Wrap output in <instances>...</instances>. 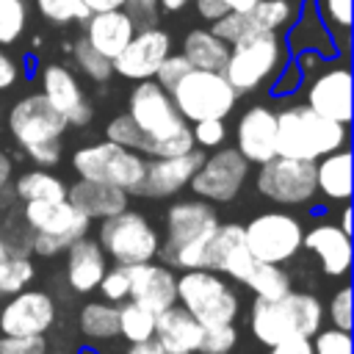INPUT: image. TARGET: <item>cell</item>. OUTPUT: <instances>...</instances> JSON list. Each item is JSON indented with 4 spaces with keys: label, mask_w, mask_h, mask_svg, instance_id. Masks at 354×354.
Here are the masks:
<instances>
[{
    "label": "cell",
    "mask_w": 354,
    "mask_h": 354,
    "mask_svg": "<svg viewBox=\"0 0 354 354\" xmlns=\"http://www.w3.org/2000/svg\"><path fill=\"white\" fill-rule=\"evenodd\" d=\"M28 28V3L25 0H0V47H11L22 39Z\"/></svg>",
    "instance_id": "cell-39"
},
{
    "label": "cell",
    "mask_w": 354,
    "mask_h": 354,
    "mask_svg": "<svg viewBox=\"0 0 354 354\" xmlns=\"http://www.w3.org/2000/svg\"><path fill=\"white\" fill-rule=\"evenodd\" d=\"M36 11L41 14V19H47L50 25H69V22H83L88 17L86 6L80 0H33Z\"/></svg>",
    "instance_id": "cell-41"
},
{
    "label": "cell",
    "mask_w": 354,
    "mask_h": 354,
    "mask_svg": "<svg viewBox=\"0 0 354 354\" xmlns=\"http://www.w3.org/2000/svg\"><path fill=\"white\" fill-rule=\"evenodd\" d=\"M14 194L22 202H58L66 199V183L50 169H30L14 180Z\"/></svg>",
    "instance_id": "cell-33"
},
{
    "label": "cell",
    "mask_w": 354,
    "mask_h": 354,
    "mask_svg": "<svg viewBox=\"0 0 354 354\" xmlns=\"http://www.w3.org/2000/svg\"><path fill=\"white\" fill-rule=\"evenodd\" d=\"M196 6V14L205 19V22H216L218 17L227 14V6L221 0H191Z\"/></svg>",
    "instance_id": "cell-52"
},
{
    "label": "cell",
    "mask_w": 354,
    "mask_h": 354,
    "mask_svg": "<svg viewBox=\"0 0 354 354\" xmlns=\"http://www.w3.org/2000/svg\"><path fill=\"white\" fill-rule=\"evenodd\" d=\"M0 354H47L44 335H0Z\"/></svg>",
    "instance_id": "cell-46"
},
{
    "label": "cell",
    "mask_w": 354,
    "mask_h": 354,
    "mask_svg": "<svg viewBox=\"0 0 354 354\" xmlns=\"http://www.w3.org/2000/svg\"><path fill=\"white\" fill-rule=\"evenodd\" d=\"M191 69H194V66L185 61V55H183V53H169V55L163 58V64L158 66V72H155V77H152V80L169 91V88H171L180 77H185Z\"/></svg>",
    "instance_id": "cell-47"
},
{
    "label": "cell",
    "mask_w": 354,
    "mask_h": 354,
    "mask_svg": "<svg viewBox=\"0 0 354 354\" xmlns=\"http://www.w3.org/2000/svg\"><path fill=\"white\" fill-rule=\"evenodd\" d=\"M238 343L235 324H218V326H202V340L196 354H230Z\"/></svg>",
    "instance_id": "cell-42"
},
{
    "label": "cell",
    "mask_w": 354,
    "mask_h": 354,
    "mask_svg": "<svg viewBox=\"0 0 354 354\" xmlns=\"http://www.w3.org/2000/svg\"><path fill=\"white\" fill-rule=\"evenodd\" d=\"M235 149L249 166H260L277 155V111L268 105L246 108L235 122Z\"/></svg>",
    "instance_id": "cell-22"
},
{
    "label": "cell",
    "mask_w": 354,
    "mask_h": 354,
    "mask_svg": "<svg viewBox=\"0 0 354 354\" xmlns=\"http://www.w3.org/2000/svg\"><path fill=\"white\" fill-rule=\"evenodd\" d=\"M169 97L188 124L202 119H227L238 102V94L227 77L207 69H191L169 88Z\"/></svg>",
    "instance_id": "cell-12"
},
{
    "label": "cell",
    "mask_w": 354,
    "mask_h": 354,
    "mask_svg": "<svg viewBox=\"0 0 354 354\" xmlns=\"http://www.w3.org/2000/svg\"><path fill=\"white\" fill-rule=\"evenodd\" d=\"M191 136L196 149H218L227 138V124L224 119H202L191 124Z\"/></svg>",
    "instance_id": "cell-45"
},
{
    "label": "cell",
    "mask_w": 354,
    "mask_h": 354,
    "mask_svg": "<svg viewBox=\"0 0 354 354\" xmlns=\"http://www.w3.org/2000/svg\"><path fill=\"white\" fill-rule=\"evenodd\" d=\"M105 268H108V257L94 238L83 235L66 249V285L75 293L97 290Z\"/></svg>",
    "instance_id": "cell-28"
},
{
    "label": "cell",
    "mask_w": 354,
    "mask_h": 354,
    "mask_svg": "<svg viewBox=\"0 0 354 354\" xmlns=\"http://www.w3.org/2000/svg\"><path fill=\"white\" fill-rule=\"evenodd\" d=\"M299 14V6L293 0H260L246 11H227L216 22H210V30L227 41L235 44L243 36L252 33H282L293 25Z\"/></svg>",
    "instance_id": "cell-16"
},
{
    "label": "cell",
    "mask_w": 354,
    "mask_h": 354,
    "mask_svg": "<svg viewBox=\"0 0 354 354\" xmlns=\"http://www.w3.org/2000/svg\"><path fill=\"white\" fill-rule=\"evenodd\" d=\"M8 254H11V249H8V243H6V238L0 235V263H3V260H6Z\"/></svg>",
    "instance_id": "cell-60"
},
{
    "label": "cell",
    "mask_w": 354,
    "mask_h": 354,
    "mask_svg": "<svg viewBox=\"0 0 354 354\" xmlns=\"http://www.w3.org/2000/svg\"><path fill=\"white\" fill-rule=\"evenodd\" d=\"M97 290L102 293V301H111V304L127 301V296H130V268L127 266H111V268H105Z\"/></svg>",
    "instance_id": "cell-43"
},
{
    "label": "cell",
    "mask_w": 354,
    "mask_h": 354,
    "mask_svg": "<svg viewBox=\"0 0 354 354\" xmlns=\"http://www.w3.org/2000/svg\"><path fill=\"white\" fill-rule=\"evenodd\" d=\"M296 64L304 75L301 88H304V105L313 108L315 113L346 124L351 122V69L348 61H332L315 55V53H299Z\"/></svg>",
    "instance_id": "cell-7"
},
{
    "label": "cell",
    "mask_w": 354,
    "mask_h": 354,
    "mask_svg": "<svg viewBox=\"0 0 354 354\" xmlns=\"http://www.w3.org/2000/svg\"><path fill=\"white\" fill-rule=\"evenodd\" d=\"M257 260L252 257L246 241H243V224L235 221H218L216 232L207 241V252H205V268L216 271L221 277H230L235 282H246L252 266Z\"/></svg>",
    "instance_id": "cell-19"
},
{
    "label": "cell",
    "mask_w": 354,
    "mask_h": 354,
    "mask_svg": "<svg viewBox=\"0 0 354 354\" xmlns=\"http://www.w3.org/2000/svg\"><path fill=\"white\" fill-rule=\"evenodd\" d=\"M17 80H19V66H17V61L0 47V91H8Z\"/></svg>",
    "instance_id": "cell-51"
},
{
    "label": "cell",
    "mask_w": 354,
    "mask_h": 354,
    "mask_svg": "<svg viewBox=\"0 0 354 354\" xmlns=\"http://www.w3.org/2000/svg\"><path fill=\"white\" fill-rule=\"evenodd\" d=\"M119 335L127 343H144L155 337V315L144 310L136 301H122L119 304Z\"/></svg>",
    "instance_id": "cell-36"
},
{
    "label": "cell",
    "mask_w": 354,
    "mask_h": 354,
    "mask_svg": "<svg viewBox=\"0 0 354 354\" xmlns=\"http://www.w3.org/2000/svg\"><path fill=\"white\" fill-rule=\"evenodd\" d=\"M324 313L329 315L332 326L351 332V288H348V285H343L337 293H332L329 307H326Z\"/></svg>",
    "instance_id": "cell-48"
},
{
    "label": "cell",
    "mask_w": 354,
    "mask_h": 354,
    "mask_svg": "<svg viewBox=\"0 0 354 354\" xmlns=\"http://www.w3.org/2000/svg\"><path fill=\"white\" fill-rule=\"evenodd\" d=\"M266 354H313V346L307 337H296V340H285L277 346H268Z\"/></svg>",
    "instance_id": "cell-53"
},
{
    "label": "cell",
    "mask_w": 354,
    "mask_h": 354,
    "mask_svg": "<svg viewBox=\"0 0 354 354\" xmlns=\"http://www.w3.org/2000/svg\"><path fill=\"white\" fill-rule=\"evenodd\" d=\"M185 61L194 69H207V72H224L227 55H230V44L221 41L210 28H194L185 33L183 39V50Z\"/></svg>",
    "instance_id": "cell-31"
},
{
    "label": "cell",
    "mask_w": 354,
    "mask_h": 354,
    "mask_svg": "<svg viewBox=\"0 0 354 354\" xmlns=\"http://www.w3.org/2000/svg\"><path fill=\"white\" fill-rule=\"evenodd\" d=\"M348 144V127L337 124L304 102L285 105L277 111V155L299 158V160H318L335 149Z\"/></svg>",
    "instance_id": "cell-5"
},
{
    "label": "cell",
    "mask_w": 354,
    "mask_h": 354,
    "mask_svg": "<svg viewBox=\"0 0 354 354\" xmlns=\"http://www.w3.org/2000/svg\"><path fill=\"white\" fill-rule=\"evenodd\" d=\"M313 354H351V335L346 329L337 326H321L313 337H310Z\"/></svg>",
    "instance_id": "cell-44"
},
{
    "label": "cell",
    "mask_w": 354,
    "mask_h": 354,
    "mask_svg": "<svg viewBox=\"0 0 354 354\" xmlns=\"http://www.w3.org/2000/svg\"><path fill=\"white\" fill-rule=\"evenodd\" d=\"M136 33V22L124 8L97 11L83 19V39L108 61H113Z\"/></svg>",
    "instance_id": "cell-25"
},
{
    "label": "cell",
    "mask_w": 354,
    "mask_h": 354,
    "mask_svg": "<svg viewBox=\"0 0 354 354\" xmlns=\"http://www.w3.org/2000/svg\"><path fill=\"white\" fill-rule=\"evenodd\" d=\"M69 50H72V61H75V66H77L88 80H94V83H105V80H111V75H113L111 61H108L105 55H100L83 36H80L77 41H72Z\"/></svg>",
    "instance_id": "cell-38"
},
{
    "label": "cell",
    "mask_w": 354,
    "mask_h": 354,
    "mask_svg": "<svg viewBox=\"0 0 354 354\" xmlns=\"http://www.w3.org/2000/svg\"><path fill=\"white\" fill-rule=\"evenodd\" d=\"M321 22L332 33L337 53L348 55V36H351V0H313Z\"/></svg>",
    "instance_id": "cell-35"
},
{
    "label": "cell",
    "mask_w": 354,
    "mask_h": 354,
    "mask_svg": "<svg viewBox=\"0 0 354 354\" xmlns=\"http://www.w3.org/2000/svg\"><path fill=\"white\" fill-rule=\"evenodd\" d=\"M155 340L166 354H196L202 326L188 310L171 304L169 310L155 315Z\"/></svg>",
    "instance_id": "cell-27"
},
{
    "label": "cell",
    "mask_w": 354,
    "mask_h": 354,
    "mask_svg": "<svg viewBox=\"0 0 354 354\" xmlns=\"http://www.w3.org/2000/svg\"><path fill=\"white\" fill-rule=\"evenodd\" d=\"M166 235L158 254L163 266H177L183 271L205 268L207 241L218 227V213L205 199H177L166 207Z\"/></svg>",
    "instance_id": "cell-2"
},
{
    "label": "cell",
    "mask_w": 354,
    "mask_h": 354,
    "mask_svg": "<svg viewBox=\"0 0 354 354\" xmlns=\"http://www.w3.org/2000/svg\"><path fill=\"white\" fill-rule=\"evenodd\" d=\"M86 6L88 14H97V11H113V8H124V0H80Z\"/></svg>",
    "instance_id": "cell-54"
},
{
    "label": "cell",
    "mask_w": 354,
    "mask_h": 354,
    "mask_svg": "<svg viewBox=\"0 0 354 354\" xmlns=\"http://www.w3.org/2000/svg\"><path fill=\"white\" fill-rule=\"evenodd\" d=\"M36 277L33 260L25 254H8L0 263V296H14L19 290H25Z\"/></svg>",
    "instance_id": "cell-37"
},
{
    "label": "cell",
    "mask_w": 354,
    "mask_h": 354,
    "mask_svg": "<svg viewBox=\"0 0 354 354\" xmlns=\"http://www.w3.org/2000/svg\"><path fill=\"white\" fill-rule=\"evenodd\" d=\"M124 354H166V351H163V348L158 346V340L152 337V340H144V343H130Z\"/></svg>",
    "instance_id": "cell-55"
},
{
    "label": "cell",
    "mask_w": 354,
    "mask_h": 354,
    "mask_svg": "<svg viewBox=\"0 0 354 354\" xmlns=\"http://www.w3.org/2000/svg\"><path fill=\"white\" fill-rule=\"evenodd\" d=\"M22 218L28 230L33 232L30 249L39 257H55L66 252L77 238L88 235L91 221L69 202H25L22 205Z\"/></svg>",
    "instance_id": "cell-9"
},
{
    "label": "cell",
    "mask_w": 354,
    "mask_h": 354,
    "mask_svg": "<svg viewBox=\"0 0 354 354\" xmlns=\"http://www.w3.org/2000/svg\"><path fill=\"white\" fill-rule=\"evenodd\" d=\"M124 11H127L130 19L136 22V28L158 25V17H160L158 0H124Z\"/></svg>",
    "instance_id": "cell-50"
},
{
    "label": "cell",
    "mask_w": 354,
    "mask_h": 354,
    "mask_svg": "<svg viewBox=\"0 0 354 354\" xmlns=\"http://www.w3.org/2000/svg\"><path fill=\"white\" fill-rule=\"evenodd\" d=\"M177 304L188 310L199 326H218L232 324L238 318L241 301L227 277L207 271V268H191L177 277Z\"/></svg>",
    "instance_id": "cell-10"
},
{
    "label": "cell",
    "mask_w": 354,
    "mask_h": 354,
    "mask_svg": "<svg viewBox=\"0 0 354 354\" xmlns=\"http://www.w3.org/2000/svg\"><path fill=\"white\" fill-rule=\"evenodd\" d=\"M301 235H304L301 221L285 210H266L243 224V241L252 257L274 266H282L299 254Z\"/></svg>",
    "instance_id": "cell-13"
},
{
    "label": "cell",
    "mask_w": 354,
    "mask_h": 354,
    "mask_svg": "<svg viewBox=\"0 0 354 354\" xmlns=\"http://www.w3.org/2000/svg\"><path fill=\"white\" fill-rule=\"evenodd\" d=\"M315 194L329 202L351 199V152L348 147L335 149L315 160Z\"/></svg>",
    "instance_id": "cell-30"
},
{
    "label": "cell",
    "mask_w": 354,
    "mask_h": 354,
    "mask_svg": "<svg viewBox=\"0 0 354 354\" xmlns=\"http://www.w3.org/2000/svg\"><path fill=\"white\" fill-rule=\"evenodd\" d=\"M171 53V36L169 30L149 25V28H136L133 39L127 41V47L111 61L113 75L124 77V80H152L158 66L163 64V58Z\"/></svg>",
    "instance_id": "cell-17"
},
{
    "label": "cell",
    "mask_w": 354,
    "mask_h": 354,
    "mask_svg": "<svg viewBox=\"0 0 354 354\" xmlns=\"http://www.w3.org/2000/svg\"><path fill=\"white\" fill-rule=\"evenodd\" d=\"M66 199L88 218H108L116 216L127 207L130 194H124L122 188L105 185V183H94V180H75L72 185H66Z\"/></svg>",
    "instance_id": "cell-29"
},
{
    "label": "cell",
    "mask_w": 354,
    "mask_h": 354,
    "mask_svg": "<svg viewBox=\"0 0 354 354\" xmlns=\"http://www.w3.org/2000/svg\"><path fill=\"white\" fill-rule=\"evenodd\" d=\"M337 227H340L346 235H351V207H348V202H343V210H340V221H337Z\"/></svg>",
    "instance_id": "cell-58"
},
{
    "label": "cell",
    "mask_w": 354,
    "mask_h": 354,
    "mask_svg": "<svg viewBox=\"0 0 354 354\" xmlns=\"http://www.w3.org/2000/svg\"><path fill=\"white\" fill-rule=\"evenodd\" d=\"M105 138L119 144V147H127V149H136V152H147V138L144 133L136 127V122L130 119V113H116L111 116V122L105 124Z\"/></svg>",
    "instance_id": "cell-40"
},
{
    "label": "cell",
    "mask_w": 354,
    "mask_h": 354,
    "mask_svg": "<svg viewBox=\"0 0 354 354\" xmlns=\"http://www.w3.org/2000/svg\"><path fill=\"white\" fill-rule=\"evenodd\" d=\"M257 299H266V301H274V299H282L290 288V277L282 266H274V263H254L246 282H243Z\"/></svg>",
    "instance_id": "cell-34"
},
{
    "label": "cell",
    "mask_w": 354,
    "mask_h": 354,
    "mask_svg": "<svg viewBox=\"0 0 354 354\" xmlns=\"http://www.w3.org/2000/svg\"><path fill=\"white\" fill-rule=\"evenodd\" d=\"M254 188L274 205H307L315 199V163L274 155L257 166Z\"/></svg>",
    "instance_id": "cell-14"
},
{
    "label": "cell",
    "mask_w": 354,
    "mask_h": 354,
    "mask_svg": "<svg viewBox=\"0 0 354 354\" xmlns=\"http://www.w3.org/2000/svg\"><path fill=\"white\" fill-rule=\"evenodd\" d=\"M285 47H288V53H296V55L299 53H315L321 58H335L337 55V47L332 41V33L321 22L313 0H304L299 6V14H296L293 25L288 28Z\"/></svg>",
    "instance_id": "cell-26"
},
{
    "label": "cell",
    "mask_w": 354,
    "mask_h": 354,
    "mask_svg": "<svg viewBox=\"0 0 354 354\" xmlns=\"http://www.w3.org/2000/svg\"><path fill=\"white\" fill-rule=\"evenodd\" d=\"M130 268V301L141 304L152 315L177 304V274L163 263H138Z\"/></svg>",
    "instance_id": "cell-23"
},
{
    "label": "cell",
    "mask_w": 354,
    "mask_h": 354,
    "mask_svg": "<svg viewBox=\"0 0 354 354\" xmlns=\"http://www.w3.org/2000/svg\"><path fill=\"white\" fill-rule=\"evenodd\" d=\"M41 94L66 119L69 127H83L94 116V108H91L88 97H86L80 80L64 64H47V66H41Z\"/></svg>",
    "instance_id": "cell-18"
},
{
    "label": "cell",
    "mask_w": 354,
    "mask_h": 354,
    "mask_svg": "<svg viewBox=\"0 0 354 354\" xmlns=\"http://www.w3.org/2000/svg\"><path fill=\"white\" fill-rule=\"evenodd\" d=\"M301 80H304V75H301L299 64L288 58V64H285V66L277 72V77L271 80V94H274V97H290L296 88H301Z\"/></svg>",
    "instance_id": "cell-49"
},
{
    "label": "cell",
    "mask_w": 354,
    "mask_h": 354,
    "mask_svg": "<svg viewBox=\"0 0 354 354\" xmlns=\"http://www.w3.org/2000/svg\"><path fill=\"white\" fill-rule=\"evenodd\" d=\"M77 329L88 340H113V337H119V304L86 301L77 313Z\"/></svg>",
    "instance_id": "cell-32"
},
{
    "label": "cell",
    "mask_w": 354,
    "mask_h": 354,
    "mask_svg": "<svg viewBox=\"0 0 354 354\" xmlns=\"http://www.w3.org/2000/svg\"><path fill=\"white\" fill-rule=\"evenodd\" d=\"M188 3H191V0H158L160 11H166V14H177V11H183Z\"/></svg>",
    "instance_id": "cell-57"
},
{
    "label": "cell",
    "mask_w": 354,
    "mask_h": 354,
    "mask_svg": "<svg viewBox=\"0 0 354 354\" xmlns=\"http://www.w3.org/2000/svg\"><path fill=\"white\" fill-rule=\"evenodd\" d=\"M127 113L147 138L149 158H174L194 149L191 124L177 113L169 91L155 80H141L127 97Z\"/></svg>",
    "instance_id": "cell-1"
},
{
    "label": "cell",
    "mask_w": 354,
    "mask_h": 354,
    "mask_svg": "<svg viewBox=\"0 0 354 354\" xmlns=\"http://www.w3.org/2000/svg\"><path fill=\"white\" fill-rule=\"evenodd\" d=\"M246 177H249V163L243 160V155L235 147H218L210 155H205L188 188L194 191L196 199H205L210 205H227L241 194Z\"/></svg>",
    "instance_id": "cell-15"
},
{
    "label": "cell",
    "mask_w": 354,
    "mask_h": 354,
    "mask_svg": "<svg viewBox=\"0 0 354 354\" xmlns=\"http://www.w3.org/2000/svg\"><path fill=\"white\" fill-rule=\"evenodd\" d=\"M301 249L313 252L326 277H346L351 268V235H346L335 221H318L304 230Z\"/></svg>",
    "instance_id": "cell-24"
},
{
    "label": "cell",
    "mask_w": 354,
    "mask_h": 354,
    "mask_svg": "<svg viewBox=\"0 0 354 354\" xmlns=\"http://www.w3.org/2000/svg\"><path fill=\"white\" fill-rule=\"evenodd\" d=\"M221 3L227 6V11H246V8H252L260 0H221Z\"/></svg>",
    "instance_id": "cell-59"
},
{
    "label": "cell",
    "mask_w": 354,
    "mask_h": 354,
    "mask_svg": "<svg viewBox=\"0 0 354 354\" xmlns=\"http://www.w3.org/2000/svg\"><path fill=\"white\" fill-rule=\"evenodd\" d=\"M11 171H14V166H11V158L6 155V152H0V191L11 183Z\"/></svg>",
    "instance_id": "cell-56"
},
{
    "label": "cell",
    "mask_w": 354,
    "mask_h": 354,
    "mask_svg": "<svg viewBox=\"0 0 354 354\" xmlns=\"http://www.w3.org/2000/svg\"><path fill=\"white\" fill-rule=\"evenodd\" d=\"M66 127V119L44 100L41 91L25 94L8 111V133L39 169H53L61 163V138Z\"/></svg>",
    "instance_id": "cell-4"
},
{
    "label": "cell",
    "mask_w": 354,
    "mask_h": 354,
    "mask_svg": "<svg viewBox=\"0 0 354 354\" xmlns=\"http://www.w3.org/2000/svg\"><path fill=\"white\" fill-rule=\"evenodd\" d=\"M97 243L116 266H138L158 257L160 235L144 213L124 207L122 213L100 221Z\"/></svg>",
    "instance_id": "cell-11"
},
{
    "label": "cell",
    "mask_w": 354,
    "mask_h": 354,
    "mask_svg": "<svg viewBox=\"0 0 354 354\" xmlns=\"http://www.w3.org/2000/svg\"><path fill=\"white\" fill-rule=\"evenodd\" d=\"M69 163L80 180L105 183V185L122 188L124 194H138L141 180H144V169H147V158L141 152L119 147L108 138L97 141V144L77 147L72 152Z\"/></svg>",
    "instance_id": "cell-8"
},
{
    "label": "cell",
    "mask_w": 354,
    "mask_h": 354,
    "mask_svg": "<svg viewBox=\"0 0 354 354\" xmlns=\"http://www.w3.org/2000/svg\"><path fill=\"white\" fill-rule=\"evenodd\" d=\"M321 324H324L321 299L299 290H288L282 299H274V301L254 299L252 315H249L252 335L266 348L285 340H296V337L310 340L321 329Z\"/></svg>",
    "instance_id": "cell-3"
},
{
    "label": "cell",
    "mask_w": 354,
    "mask_h": 354,
    "mask_svg": "<svg viewBox=\"0 0 354 354\" xmlns=\"http://www.w3.org/2000/svg\"><path fill=\"white\" fill-rule=\"evenodd\" d=\"M0 119H3V108H0Z\"/></svg>",
    "instance_id": "cell-61"
},
{
    "label": "cell",
    "mask_w": 354,
    "mask_h": 354,
    "mask_svg": "<svg viewBox=\"0 0 354 354\" xmlns=\"http://www.w3.org/2000/svg\"><path fill=\"white\" fill-rule=\"evenodd\" d=\"M202 160H205V152L196 147L188 149L185 155H174V158H149L136 196L166 199V196L180 194L183 188H188V183Z\"/></svg>",
    "instance_id": "cell-21"
},
{
    "label": "cell",
    "mask_w": 354,
    "mask_h": 354,
    "mask_svg": "<svg viewBox=\"0 0 354 354\" xmlns=\"http://www.w3.org/2000/svg\"><path fill=\"white\" fill-rule=\"evenodd\" d=\"M55 324V301L44 290H19L0 307V335H44Z\"/></svg>",
    "instance_id": "cell-20"
},
{
    "label": "cell",
    "mask_w": 354,
    "mask_h": 354,
    "mask_svg": "<svg viewBox=\"0 0 354 354\" xmlns=\"http://www.w3.org/2000/svg\"><path fill=\"white\" fill-rule=\"evenodd\" d=\"M288 58L290 53L285 47L282 33H252L230 44V55L221 75L238 97L254 94L263 86H271V80L288 64Z\"/></svg>",
    "instance_id": "cell-6"
}]
</instances>
